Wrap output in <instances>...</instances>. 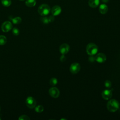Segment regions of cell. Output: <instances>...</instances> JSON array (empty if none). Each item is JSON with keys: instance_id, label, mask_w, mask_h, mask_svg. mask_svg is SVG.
I'll return each mask as SVG.
<instances>
[{"instance_id": "11", "label": "cell", "mask_w": 120, "mask_h": 120, "mask_svg": "<svg viewBox=\"0 0 120 120\" xmlns=\"http://www.w3.org/2000/svg\"><path fill=\"white\" fill-rule=\"evenodd\" d=\"M112 96V92L110 90H105L102 93V98L105 99H109Z\"/></svg>"}, {"instance_id": "4", "label": "cell", "mask_w": 120, "mask_h": 120, "mask_svg": "<svg viewBox=\"0 0 120 120\" xmlns=\"http://www.w3.org/2000/svg\"><path fill=\"white\" fill-rule=\"evenodd\" d=\"M26 105L30 109L34 108L36 105V101L35 98L32 97H28L26 100Z\"/></svg>"}, {"instance_id": "26", "label": "cell", "mask_w": 120, "mask_h": 120, "mask_svg": "<svg viewBox=\"0 0 120 120\" xmlns=\"http://www.w3.org/2000/svg\"><path fill=\"white\" fill-rule=\"evenodd\" d=\"M89 60L90 62H93L95 60V57H93V55H90V56L89 58Z\"/></svg>"}, {"instance_id": "2", "label": "cell", "mask_w": 120, "mask_h": 120, "mask_svg": "<svg viewBox=\"0 0 120 120\" xmlns=\"http://www.w3.org/2000/svg\"><path fill=\"white\" fill-rule=\"evenodd\" d=\"M51 11L49 6L46 4H43L39 6L38 8V13L42 16H46L48 15Z\"/></svg>"}, {"instance_id": "19", "label": "cell", "mask_w": 120, "mask_h": 120, "mask_svg": "<svg viewBox=\"0 0 120 120\" xmlns=\"http://www.w3.org/2000/svg\"><path fill=\"white\" fill-rule=\"evenodd\" d=\"M57 82H58V81H57V79L56 78H52L50 80V81H49V83L50 84L52 85V86H54L57 83Z\"/></svg>"}, {"instance_id": "1", "label": "cell", "mask_w": 120, "mask_h": 120, "mask_svg": "<svg viewBox=\"0 0 120 120\" xmlns=\"http://www.w3.org/2000/svg\"><path fill=\"white\" fill-rule=\"evenodd\" d=\"M119 102L115 99H111L107 102V108L111 112H116L119 109Z\"/></svg>"}, {"instance_id": "30", "label": "cell", "mask_w": 120, "mask_h": 120, "mask_svg": "<svg viewBox=\"0 0 120 120\" xmlns=\"http://www.w3.org/2000/svg\"></svg>"}, {"instance_id": "6", "label": "cell", "mask_w": 120, "mask_h": 120, "mask_svg": "<svg viewBox=\"0 0 120 120\" xmlns=\"http://www.w3.org/2000/svg\"><path fill=\"white\" fill-rule=\"evenodd\" d=\"M81 69L80 65L78 63H72L70 67V72L74 74H76L80 71Z\"/></svg>"}, {"instance_id": "10", "label": "cell", "mask_w": 120, "mask_h": 120, "mask_svg": "<svg viewBox=\"0 0 120 120\" xmlns=\"http://www.w3.org/2000/svg\"><path fill=\"white\" fill-rule=\"evenodd\" d=\"M51 13L53 16H57L59 15L61 12V8L60 6L58 5L54 6L51 9Z\"/></svg>"}, {"instance_id": "21", "label": "cell", "mask_w": 120, "mask_h": 120, "mask_svg": "<svg viewBox=\"0 0 120 120\" xmlns=\"http://www.w3.org/2000/svg\"><path fill=\"white\" fill-rule=\"evenodd\" d=\"M18 120H30V118H29L28 116H27L26 115H22L18 118Z\"/></svg>"}, {"instance_id": "29", "label": "cell", "mask_w": 120, "mask_h": 120, "mask_svg": "<svg viewBox=\"0 0 120 120\" xmlns=\"http://www.w3.org/2000/svg\"></svg>"}, {"instance_id": "5", "label": "cell", "mask_w": 120, "mask_h": 120, "mask_svg": "<svg viewBox=\"0 0 120 120\" xmlns=\"http://www.w3.org/2000/svg\"><path fill=\"white\" fill-rule=\"evenodd\" d=\"M1 28L2 31L7 32L11 30L12 28V24L10 22L6 21L2 23Z\"/></svg>"}, {"instance_id": "22", "label": "cell", "mask_w": 120, "mask_h": 120, "mask_svg": "<svg viewBox=\"0 0 120 120\" xmlns=\"http://www.w3.org/2000/svg\"><path fill=\"white\" fill-rule=\"evenodd\" d=\"M12 33L15 36H18L19 34L20 31L19 29L17 28H14L12 30Z\"/></svg>"}, {"instance_id": "27", "label": "cell", "mask_w": 120, "mask_h": 120, "mask_svg": "<svg viewBox=\"0 0 120 120\" xmlns=\"http://www.w3.org/2000/svg\"><path fill=\"white\" fill-rule=\"evenodd\" d=\"M101 0L104 3H107L109 0Z\"/></svg>"}, {"instance_id": "24", "label": "cell", "mask_w": 120, "mask_h": 120, "mask_svg": "<svg viewBox=\"0 0 120 120\" xmlns=\"http://www.w3.org/2000/svg\"><path fill=\"white\" fill-rule=\"evenodd\" d=\"M54 16H53V15H51L49 17H48V19H49V22H52L54 20Z\"/></svg>"}, {"instance_id": "9", "label": "cell", "mask_w": 120, "mask_h": 120, "mask_svg": "<svg viewBox=\"0 0 120 120\" xmlns=\"http://www.w3.org/2000/svg\"><path fill=\"white\" fill-rule=\"evenodd\" d=\"M95 60L99 63H103L106 60L105 55L103 53H99L95 57Z\"/></svg>"}, {"instance_id": "13", "label": "cell", "mask_w": 120, "mask_h": 120, "mask_svg": "<svg viewBox=\"0 0 120 120\" xmlns=\"http://www.w3.org/2000/svg\"><path fill=\"white\" fill-rule=\"evenodd\" d=\"M100 3V0H89V6L92 8H96L98 7Z\"/></svg>"}, {"instance_id": "23", "label": "cell", "mask_w": 120, "mask_h": 120, "mask_svg": "<svg viewBox=\"0 0 120 120\" xmlns=\"http://www.w3.org/2000/svg\"><path fill=\"white\" fill-rule=\"evenodd\" d=\"M105 85L106 88H110L112 86V83L110 81L107 80L105 82Z\"/></svg>"}, {"instance_id": "17", "label": "cell", "mask_w": 120, "mask_h": 120, "mask_svg": "<svg viewBox=\"0 0 120 120\" xmlns=\"http://www.w3.org/2000/svg\"><path fill=\"white\" fill-rule=\"evenodd\" d=\"M2 4L6 7H9L11 4V0H1Z\"/></svg>"}, {"instance_id": "8", "label": "cell", "mask_w": 120, "mask_h": 120, "mask_svg": "<svg viewBox=\"0 0 120 120\" xmlns=\"http://www.w3.org/2000/svg\"><path fill=\"white\" fill-rule=\"evenodd\" d=\"M70 50L69 45L66 43L61 45L60 47V51L62 54H67Z\"/></svg>"}, {"instance_id": "28", "label": "cell", "mask_w": 120, "mask_h": 120, "mask_svg": "<svg viewBox=\"0 0 120 120\" xmlns=\"http://www.w3.org/2000/svg\"><path fill=\"white\" fill-rule=\"evenodd\" d=\"M0 120H1V118H0Z\"/></svg>"}, {"instance_id": "14", "label": "cell", "mask_w": 120, "mask_h": 120, "mask_svg": "<svg viewBox=\"0 0 120 120\" xmlns=\"http://www.w3.org/2000/svg\"><path fill=\"white\" fill-rule=\"evenodd\" d=\"M36 4V0H26L25 1V5L28 7H34Z\"/></svg>"}, {"instance_id": "7", "label": "cell", "mask_w": 120, "mask_h": 120, "mask_svg": "<svg viewBox=\"0 0 120 120\" xmlns=\"http://www.w3.org/2000/svg\"><path fill=\"white\" fill-rule=\"evenodd\" d=\"M50 95L53 98H57L60 95V91L56 87H52L49 90Z\"/></svg>"}, {"instance_id": "18", "label": "cell", "mask_w": 120, "mask_h": 120, "mask_svg": "<svg viewBox=\"0 0 120 120\" xmlns=\"http://www.w3.org/2000/svg\"><path fill=\"white\" fill-rule=\"evenodd\" d=\"M35 110L37 112H41L44 111V107L41 105H38L35 107Z\"/></svg>"}, {"instance_id": "15", "label": "cell", "mask_w": 120, "mask_h": 120, "mask_svg": "<svg viewBox=\"0 0 120 120\" xmlns=\"http://www.w3.org/2000/svg\"><path fill=\"white\" fill-rule=\"evenodd\" d=\"M12 21L14 24H18L21 22H22V19L20 17H16L14 18L11 19Z\"/></svg>"}, {"instance_id": "12", "label": "cell", "mask_w": 120, "mask_h": 120, "mask_svg": "<svg viewBox=\"0 0 120 120\" xmlns=\"http://www.w3.org/2000/svg\"><path fill=\"white\" fill-rule=\"evenodd\" d=\"M99 11L101 14H106L108 10V6L105 4H102L99 7Z\"/></svg>"}, {"instance_id": "3", "label": "cell", "mask_w": 120, "mask_h": 120, "mask_svg": "<svg viewBox=\"0 0 120 120\" xmlns=\"http://www.w3.org/2000/svg\"><path fill=\"white\" fill-rule=\"evenodd\" d=\"M98 51V47L96 44L90 43L87 45L86 47V52L89 55H94L97 53Z\"/></svg>"}, {"instance_id": "25", "label": "cell", "mask_w": 120, "mask_h": 120, "mask_svg": "<svg viewBox=\"0 0 120 120\" xmlns=\"http://www.w3.org/2000/svg\"><path fill=\"white\" fill-rule=\"evenodd\" d=\"M66 57L65 56L64 54H62V55L60 56V60L61 62H64L66 60Z\"/></svg>"}, {"instance_id": "20", "label": "cell", "mask_w": 120, "mask_h": 120, "mask_svg": "<svg viewBox=\"0 0 120 120\" xmlns=\"http://www.w3.org/2000/svg\"><path fill=\"white\" fill-rule=\"evenodd\" d=\"M40 20H41V22L45 24H47V23H49L48 17H45V16H44V17H42L40 18Z\"/></svg>"}, {"instance_id": "16", "label": "cell", "mask_w": 120, "mask_h": 120, "mask_svg": "<svg viewBox=\"0 0 120 120\" xmlns=\"http://www.w3.org/2000/svg\"><path fill=\"white\" fill-rule=\"evenodd\" d=\"M7 41L6 37L4 35H0V45H4Z\"/></svg>"}]
</instances>
